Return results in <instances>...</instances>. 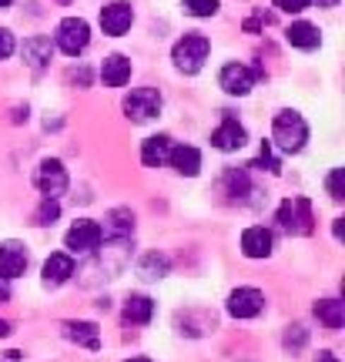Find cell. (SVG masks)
Masks as SVG:
<instances>
[{
	"label": "cell",
	"mask_w": 345,
	"mask_h": 362,
	"mask_svg": "<svg viewBox=\"0 0 345 362\" xmlns=\"http://www.w3.org/2000/svg\"><path fill=\"white\" fill-rule=\"evenodd\" d=\"M131 228H134V218H131V211H124V208H117V211H111V218H107V225L101 228V235H131Z\"/></svg>",
	"instance_id": "603a6c76"
},
{
	"label": "cell",
	"mask_w": 345,
	"mask_h": 362,
	"mask_svg": "<svg viewBox=\"0 0 345 362\" xmlns=\"http://www.w3.org/2000/svg\"><path fill=\"white\" fill-rule=\"evenodd\" d=\"M308 141V124L305 117L298 115V111H279L275 115V124H271V144L285 151V155H295V151H302Z\"/></svg>",
	"instance_id": "6da1fadb"
},
{
	"label": "cell",
	"mask_w": 345,
	"mask_h": 362,
	"mask_svg": "<svg viewBox=\"0 0 345 362\" xmlns=\"http://www.w3.org/2000/svg\"><path fill=\"white\" fill-rule=\"evenodd\" d=\"M51 54H54L51 37H30V40H24V61H27L30 67H34V71L47 67Z\"/></svg>",
	"instance_id": "d6986e66"
},
{
	"label": "cell",
	"mask_w": 345,
	"mask_h": 362,
	"mask_svg": "<svg viewBox=\"0 0 345 362\" xmlns=\"http://www.w3.org/2000/svg\"><path fill=\"white\" fill-rule=\"evenodd\" d=\"M158 111H161V94L154 88H138L124 98V115L131 121H151L158 117Z\"/></svg>",
	"instance_id": "5b68a950"
},
{
	"label": "cell",
	"mask_w": 345,
	"mask_h": 362,
	"mask_svg": "<svg viewBox=\"0 0 345 362\" xmlns=\"http://www.w3.org/2000/svg\"><path fill=\"white\" fill-rule=\"evenodd\" d=\"M61 215V205H57V198H44L37 208V225H54Z\"/></svg>",
	"instance_id": "d4e9b609"
},
{
	"label": "cell",
	"mask_w": 345,
	"mask_h": 362,
	"mask_svg": "<svg viewBox=\"0 0 345 362\" xmlns=\"http://www.w3.org/2000/svg\"><path fill=\"white\" fill-rule=\"evenodd\" d=\"M185 13L192 17H215L218 13V0H181Z\"/></svg>",
	"instance_id": "cb8c5ba5"
},
{
	"label": "cell",
	"mask_w": 345,
	"mask_h": 362,
	"mask_svg": "<svg viewBox=\"0 0 345 362\" xmlns=\"http://www.w3.org/2000/svg\"><path fill=\"white\" fill-rule=\"evenodd\" d=\"M54 44H57V47H61L67 57L84 54V51H88V44H90V27H88V21H81V17H64V21L57 24Z\"/></svg>",
	"instance_id": "277c9868"
},
{
	"label": "cell",
	"mask_w": 345,
	"mask_h": 362,
	"mask_svg": "<svg viewBox=\"0 0 345 362\" xmlns=\"http://www.w3.org/2000/svg\"><path fill=\"white\" fill-rule=\"evenodd\" d=\"M218 84H221L225 94H231V98H245L248 90L255 88V71L245 64H225L221 74H218Z\"/></svg>",
	"instance_id": "9c48e42d"
},
{
	"label": "cell",
	"mask_w": 345,
	"mask_h": 362,
	"mask_svg": "<svg viewBox=\"0 0 345 362\" xmlns=\"http://www.w3.org/2000/svg\"><path fill=\"white\" fill-rule=\"evenodd\" d=\"M168 161H171V168L178 171V175H185V178H194V175L201 171V151L192 148V144H178V148H171Z\"/></svg>",
	"instance_id": "4fadbf2b"
},
{
	"label": "cell",
	"mask_w": 345,
	"mask_h": 362,
	"mask_svg": "<svg viewBox=\"0 0 345 362\" xmlns=\"http://www.w3.org/2000/svg\"><path fill=\"white\" fill-rule=\"evenodd\" d=\"M37 188L44 198H61L67 192V168L57 161V158H47L40 161L37 168Z\"/></svg>",
	"instance_id": "52a82bcc"
},
{
	"label": "cell",
	"mask_w": 345,
	"mask_h": 362,
	"mask_svg": "<svg viewBox=\"0 0 345 362\" xmlns=\"http://www.w3.org/2000/svg\"><path fill=\"white\" fill-rule=\"evenodd\" d=\"M265 309V296L258 288H235L228 296V312L235 319H255Z\"/></svg>",
	"instance_id": "30bf717a"
},
{
	"label": "cell",
	"mask_w": 345,
	"mask_h": 362,
	"mask_svg": "<svg viewBox=\"0 0 345 362\" xmlns=\"http://www.w3.org/2000/svg\"><path fill=\"white\" fill-rule=\"evenodd\" d=\"M315 315H319L329 329H342V322H345V302H339V298L315 302Z\"/></svg>",
	"instance_id": "7402d4cb"
},
{
	"label": "cell",
	"mask_w": 345,
	"mask_h": 362,
	"mask_svg": "<svg viewBox=\"0 0 345 362\" xmlns=\"http://www.w3.org/2000/svg\"><path fill=\"white\" fill-rule=\"evenodd\" d=\"M131 24H134V11H131V4H124V0H115V4H107L101 11V30L107 37L128 34Z\"/></svg>",
	"instance_id": "ba28073f"
},
{
	"label": "cell",
	"mask_w": 345,
	"mask_h": 362,
	"mask_svg": "<svg viewBox=\"0 0 345 362\" xmlns=\"http://www.w3.org/2000/svg\"><path fill=\"white\" fill-rule=\"evenodd\" d=\"M154 315V302L148 296H131L124 305V322L131 325H148Z\"/></svg>",
	"instance_id": "ffe728a7"
},
{
	"label": "cell",
	"mask_w": 345,
	"mask_h": 362,
	"mask_svg": "<svg viewBox=\"0 0 345 362\" xmlns=\"http://www.w3.org/2000/svg\"><path fill=\"white\" fill-rule=\"evenodd\" d=\"M27 269V245L21 242H4L0 245V279H17Z\"/></svg>",
	"instance_id": "7c38bea8"
},
{
	"label": "cell",
	"mask_w": 345,
	"mask_h": 362,
	"mask_svg": "<svg viewBox=\"0 0 345 362\" xmlns=\"http://www.w3.org/2000/svg\"><path fill=\"white\" fill-rule=\"evenodd\" d=\"M165 269H168V262L158 259V255H148V259H144V279H161Z\"/></svg>",
	"instance_id": "4316f807"
},
{
	"label": "cell",
	"mask_w": 345,
	"mask_h": 362,
	"mask_svg": "<svg viewBox=\"0 0 345 362\" xmlns=\"http://www.w3.org/2000/svg\"><path fill=\"white\" fill-rule=\"evenodd\" d=\"M315 362H335V356H332V352H319V359H315Z\"/></svg>",
	"instance_id": "f546056e"
},
{
	"label": "cell",
	"mask_w": 345,
	"mask_h": 362,
	"mask_svg": "<svg viewBox=\"0 0 345 362\" xmlns=\"http://www.w3.org/2000/svg\"><path fill=\"white\" fill-rule=\"evenodd\" d=\"M7 332H11V325H7L4 319H0V336H7Z\"/></svg>",
	"instance_id": "1f68e13d"
},
{
	"label": "cell",
	"mask_w": 345,
	"mask_h": 362,
	"mask_svg": "<svg viewBox=\"0 0 345 362\" xmlns=\"http://www.w3.org/2000/svg\"><path fill=\"white\" fill-rule=\"evenodd\" d=\"M4 7H11V0H0V11H4Z\"/></svg>",
	"instance_id": "e575fe53"
},
{
	"label": "cell",
	"mask_w": 345,
	"mask_h": 362,
	"mask_svg": "<svg viewBox=\"0 0 345 362\" xmlns=\"http://www.w3.org/2000/svg\"><path fill=\"white\" fill-rule=\"evenodd\" d=\"M242 252L248 255V259H269V255H271V232H269V228H262V225H255V228H245Z\"/></svg>",
	"instance_id": "9a60e30c"
},
{
	"label": "cell",
	"mask_w": 345,
	"mask_h": 362,
	"mask_svg": "<svg viewBox=\"0 0 345 362\" xmlns=\"http://www.w3.org/2000/svg\"><path fill=\"white\" fill-rule=\"evenodd\" d=\"M208 51H211V44H208L205 34H185V37L175 44L171 61H175V67H178L181 74H198L208 61Z\"/></svg>",
	"instance_id": "7a4b0ae2"
},
{
	"label": "cell",
	"mask_w": 345,
	"mask_h": 362,
	"mask_svg": "<svg viewBox=\"0 0 345 362\" xmlns=\"http://www.w3.org/2000/svg\"><path fill=\"white\" fill-rule=\"evenodd\" d=\"M67 339L77 342V346H84V349H98L101 346V336H98V325L94 322H67Z\"/></svg>",
	"instance_id": "44dd1931"
},
{
	"label": "cell",
	"mask_w": 345,
	"mask_h": 362,
	"mask_svg": "<svg viewBox=\"0 0 345 362\" xmlns=\"http://www.w3.org/2000/svg\"><path fill=\"white\" fill-rule=\"evenodd\" d=\"M325 188H329V194H332L335 202H342L345 198V168H335L332 175H329V181H325Z\"/></svg>",
	"instance_id": "484cf974"
},
{
	"label": "cell",
	"mask_w": 345,
	"mask_h": 362,
	"mask_svg": "<svg viewBox=\"0 0 345 362\" xmlns=\"http://www.w3.org/2000/svg\"><path fill=\"white\" fill-rule=\"evenodd\" d=\"M101 81L107 88H124L131 81V61L124 54H111V57H104L101 64Z\"/></svg>",
	"instance_id": "5bb4252c"
},
{
	"label": "cell",
	"mask_w": 345,
	"mask_h": 362,
	"mask_svg": "<svg viewBox=\"0 0 345 362\" xmlns=\"http://www.w3.org/2000/svg\"><path fill=\"white\" fill-rule=\"evenodd\" d=\"M4 282H7V279H0V302H4V298L11 296V292H7V285H4Z\"/></svg>",
	"instance_id": "4dcf8cb0"
},
{
	"label": "cell",
	"mask_w": 345,
	"mask_h": 362,
	"mask_svg": "<svg viewBox=\"0 0 345 362\" xmlns=\"http://www.w3.org/2000/svg\"><path fill=\"white\" fill-rule=\"evenodd\" d=\"M128 362H151V359H144V356H134V359H128Z\"/></svg>",
	"instance_id": "836d02e7"
},
{
	"label": "cell",
	"mask_w": 345,
	"mask_h": 362,
	"mask_svg": "<svg viewBox=\"0 0 345 362\" xmlns=\"http://www.w3.org/2000/svg\"><path fill=\"white\" fill-rule=\"evenodd\" d=\"M285 40L292 44V47H302V51H315L319 47V27L308 24V21H295V24H288V30H285Z\"/></svg>",
	"instance_id": "e0dca14e"
},
{
	"label": "cell",
	"mask_w": 345,
	"mask_h": 362,
	"mask_svg": "<svg viewBox=\"0 0 345 362\" xmlns=\"http://www.w3.org/2000/svg\"><path fill=\"white\" fill-rule=\"evenodd\" d=\"M322 7H335V0H319Z\"/></svg>",
	"instance_id": "d6a6232c"
},
{
	"label": "cell",
	"mask_w": 345,
	"mask_h": 362,
	"mask_svg": "<svg viewBox=\"0 0 345 362\" xmlns=\"http://www.w3.org/2000/svg\"><path fill=\"white\" fill-rule=\"evenodd\" d=\"M312 4V0H275V7H279L281 13H302Z\"/></svg>",
	"instance_id": "f1b7e54d"
},
{
	"label": "cell",
	"mask_w": 345,
	"mask_h": 362,
	"mask_svg": "<svg viewBox=\"0 0 345 362\" xmlns=\"http://www.w3.org/2000/svg\"><path fill=\"white\" fill-rule=\"evenodd\" d=\"M171 148H175V144H171L168 134H151L148 141L141 144V161H144L148 168H161L168 161V155H171Z\"/></svg>",
	"instance_id": "2e32d148"
},
{
	"label": "cell",
	"mask_w": 345,
	"mask_h": 362,
	"mask_svg": "<svg viewBox=\"0 0 345 362\" xmlns=\"http://www.w3.org/2000/svg\"><path fill=\"white\" fill-rule=\"evenodd\" d=\"M101 225L98 221H90V218H84V221H77V225H71L67 228V235H64V245L74 252V255H84V252H94V248L101 245Z\"/></svg>",
	"instance_id": "8992f818"
},
{
	"label": "cell",
	"mask_w": 345,
	"mask_h": 362,
	"mask_svg": "<svg viewBox=\"0 0 345 362\" xmlns=\"http://www.w3.org/2000/svg\"><path fill=\"white\" fill-rule=\"evenodd\" d=\"M245 141H248V134L231 115L211 131V148H218V151H238V148H245Z\"/></svg>",
	"instance_id": "8fae6325"
},
{
	"label": "cell",
	"mask_w": 345,
	"mask_h": 362,
	"mask_svg": "<svg viewBox=\"0 0 345 362\" xmlns=\"http://www.w3.org/2000/svg\"><path fill=\"white\" fill-rule=\"evenodd\" d=\"M74 275V259L64 255V252H54L51 259L44 262V282L47 285H61Z\"/></svg>",
	"instance_id": "ac0fdd59"
},
{
	"label": "cell",
	"mask_w": 345,
	"mask_h": 362,
	"mask_svg": "<svg viewBox=\"0 0 345 362\" xmlns=\"http://www.w3.org/2000/svg\"><path fill=\"white\" fill-rule=\"evenodd\" d=\"M13 47H17V44H13V34L7 27H0V61H7L13 54Z\"/></svg>",
	"instance_id": "83f0119b"
},
{
	"label": "cell",
	"mask_w": 345,
	"mask_h": 362,
	"mask_svg": "<svg viewBox=\"0 0 345 362\" xmlns=\"http://www.w3.org/2000/svg\"><path fill=\"white\" fill-rule=\"evenodd\" d=\"M279 225L288 235H312V228H315L312 202L308 198H285L279 208Z\"/></svg>",
	"instance_id": "3957f363"
}]
</instances>
